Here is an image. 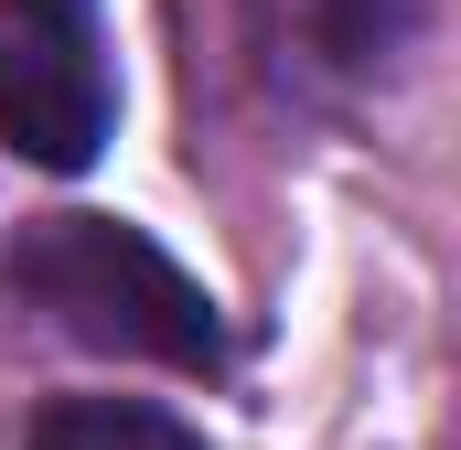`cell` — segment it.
I'll use <instances>...</instances> for the list:
<instances>
[{"mask_svg": "<svg viewBox=\"0 0 461 450\" xmlns=\"http://www.w3.org/2000/svg\"><path fill=\"white\" fill-rule=\"evenodd\" d=\"M118 129L97 0H0V140L32 172H86Z\"/></svg>", "mask_w": 461, "mask_h": 450, "instance_id": "2", "label": "cell"}, {"mask_svg": "<svg viewBox=\"0 0 461 450\" xmlns=\"http://www.w3.org/2000/svg\"><path fill=\"white\" fill-rule=\"evenodd\" d=\"M11 290L54 322V333L97 343V354H140V364H172V375H204L226 354V322L204 301V279L140 236L118 215H43L11 236Z\"/></svg>", "mask_w": 461, "mask_h": 450, "instance_id": "1", "label": "cell"}, {"mask_svg": "<svg viewBox=\"0 0 461 450\" xmlns=\"http://www.w3.org/2000/svg\"><path fill=\"white\" fill-rule=\"evenodd\" d=\"M32 450H204V429L150 397H54L32 408Z\"/></svg>", "mask_w": 461, "mask_h": 450, "instance_id": "4", "label": "cell"}, {"mask_svg": "<svg viewBox=\"0 0 461 450\" xmlns=\"http://www.w3.org/2000/svg\"><path fill=\"white\" fill-rule=\"evenodd\" d=\"M397 32H408V0H258V43L301 86H344L365 65H386Z\"/></svg>", "mask_w": 461, "mask_h": 450, "instance_id": "3", "label": "cell"}]
</instances>
